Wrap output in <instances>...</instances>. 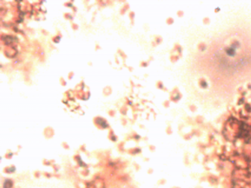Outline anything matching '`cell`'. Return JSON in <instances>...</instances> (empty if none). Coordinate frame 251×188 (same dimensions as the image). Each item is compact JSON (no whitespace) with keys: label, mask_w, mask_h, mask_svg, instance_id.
<instances>
[{"label":"cell","mask_w":251,"mask_h":188,"mask_svg":"<svg viewBox=\"0 0 251 188\" xmlns=\"http://www.w3.org/2000/svg\"><path fill=\"white\" fill-rule=\"evenodd\" d=\"M11 186H12V183L10 181H7V182H5V185H4L5 188H11Z\"/></svg>","instance_id":"6da1fadb"}]
</instances>
